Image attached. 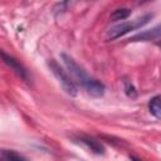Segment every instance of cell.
<instances>
[{"label": "cell", "mask_w": 161, "mask_h": 161, "mask_svg": "<svg viewBox=\"0 0 161 161\" xmlns=\"http://www.w3.org/2000/svg\"><path fill=\"white\" fill-rule=\"evenodd\" d=\"M151 19H152V14H146V15H142V16L136 18L133 20H128V21H123L121 24H117L107 31V39L114 40V39H117V38H119V36H122V35H125L132 30H136V29L143 26Z\"/></svg>", "instance_id": "1"}, {"label": "cell", "mask_w": 161, "mask_h": 161, "mask_svg": "<svg viewBox=\"0 0 161 161\" xmlns=\"http://www.w3.org/2000/svg\"><path fill=\"white\" fill-rule=\"evenodd\" d=\"M126 93L131 97H135L136 96V92H135V88H133V86L132 84H130V83H126Z\"/></svg>", "instance_id": "11"}, {"label": "cell", "mask_w": 161, "mask_h": 161, "mask_svg": "<svg viewBox=\"0 0 161 161\" xmlns=\"http://www.w3.org/2000/svg\"><path fill=\"white\" fill-rule=\"evenodd\" d=\"M130 158H131V161H142L141 158H138V157H136V156H131Z\"/></svg>", "instance_id": "12"}, {"label": "cell", "mask_w": 161, "mask_h": 161, "mask_svg": "<svg viewBox=\"0 0 161 161\" xmlns=\"http://www.w3.org/2000/svg\"><path fill=\"white\" fill-rule=\"evenodd\" d=\"M148 109H150L152 116H155L156 118L161 119V97L160 96H156V97L150 99Z\"/></svg>", "instance_id": "9"}, {"label": "cell", "mask_w": 161, "mask_h": 161, "mask_svg": "<svg viewBox=\"0 0 161 161\" xmlns=\"http://www.w3.org/2000/svg\"><path fill=\"white\" fill-rule=\"evenodd\" d=\"M60 58H62V60H63V63H64V65H65V68H67V72H68V74L70 75V78L73 79V82L75 83V84H79L80 87H86L87 84H88V82L91 80V78L92 77H89L87 73H86V70L80 67V65H78L77 63H75V60L72 58V57H69V55H67V54H62L60 55Z\"/></svg>", "instance_id": "2"}, {"label": "cell", "mask_w": 161, "mask_h": 161, "mask_svg": "<svg viewBox=\"0 0 161 161\" xmlns=\"http://www.w3.org/2000/svg\"><path fill=\"white\" fill-rule=\"evenodd\" d=\"M131 15V10L128 8H119L116 9L112 14H111V19L112 21H118V20H125Z\"/></svg>", "instance_id": "10"}, {"label": "cell", "mask_w": 161, "mask_h": 161, "mask_svg": "<svg viewBox=\"0 0 161 161\" xmlns=\"http://www.w3.org/2000/svg\"><path fill=\"white\" fill-rule=\"evenodd\" d=\"M49 68L53 72V74L55 75V78L59 80V83L62 84L63 89L69 94V96H75L77 94V84L73 82V79L70 78V75L68 74L67 70H64L55 60H50L49 63Z\"/></svg>", "instance_id": "3"}, {"label": "cell", "mask_w": 161, "mask_h": 161, "mask_svg": "<svg viewBox=\"0 0 161 161\" xmlns=\"http://www.w3.org/2000/svg\"><path fill=\"white\" fill-rule=\"evenodd\" d=\"M1 57H3V60H4V63L9 67V68H11L23 80H25V82H30V75H29V72L26 70V68L18 60V59H15L14 57H11V55H8L5 52H1Z\"/></svg>", "instance_id": "4"}, {"label": "cell", "mask_w": 161, "mask_h": 161, "mask_svg": "<svg viewBox=\"0 0 161 161\" xmlns=\"http://www.w3.org/2000/svg\"><path fill=\"white\" fill-rule=\"evenodd\" d=\"M158 39H161V24L133 35L130 40H132V42H151V40H158Z\"/></svg>", "instance_id": "5"}, {"label": "cell", "mask_w": 161, "mask_h": 161, "mask_svg": "<svg viewBox=\"0 0 161 161\" xmlns=\"http://www.w3.org/2000/svg\"><path fill=\"white\" fill-rule=\"evenodd\" d=\"M77 141L80 142L82 145H84L88 150H91L92 152H94V153H97V155L104 153V147H103V145H102L99 141L94 140L93 137H89V136H86V135H80V136L77 137Z\"/></svg>", "instance_id": "6"}, {"label": "cell", "mask_w": 161, "mask_h": 161, "mask_svg": "<svg viewBox=\"0 0 161 161\" xmlns=\"http://www.w3.org/2000/svg\"><path fill=\"white\" fill-rule=\"evenodd\" d=\"M0 161H29V160L14 150H3L0 153Z\"/></svg>", "instance_id": "8"}, {"label": "cell", "mask_w": 161, "mask_h": 161, "mask_svg": "<svg viewBox=\"0 0 161 161\" xmlns=\"http://www.w3.org/2000/svg\"><path fill=\"white\" fill-rule=\"evenodd\" d=\"M158 45H161V40H160V42H158Z\"/></svg>", "instance_id": "13"}, {"label": "cell", "mask_w": 161, "mask_h": 161, "mask_svg": "<svg viewBox=\"0 0 161 161\" xmlns=\"http://www.w3.org/2000/svg\"><path fill=\"white\" fill-rule=\"evenodd\" d=\"M84 89L92 97H102L104 94V89L106 88H104V84L102 82H99L98 79L91 78V80L88 82V84L84 87Z\"/></svg>", "instance_id": "7"}]
</instances>
